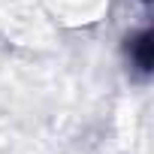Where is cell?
<instances>
[{"label": "cell", "mask_w": 154, "mask_h": 154, "mask_svg": "<svg viewBox=\"0 0 154 154\" xmlns=\"http://www.w3.org/2000/svg\"><path fill=\"white\" fill-rule=\"evenodd\" d=\"M130 57H133V66L148 75L151 72V33L148 30H139L133 39H130Z\"/></svg>", "instance_id": "6da1fadb"}]
</instances>
